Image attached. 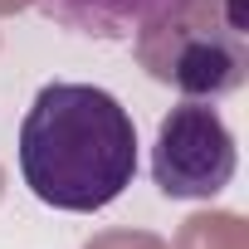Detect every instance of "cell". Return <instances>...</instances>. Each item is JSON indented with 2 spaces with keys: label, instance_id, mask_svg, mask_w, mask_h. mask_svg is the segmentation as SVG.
Returning <instances> with one entry per match:
<instances>
[{
  "label": "cell",
  "instance_id": "277c9868",
  "mask_svg": "<svg viewBox=\"0 0 249 249\" xmlns=\"http://www.w3.org/2000/svg\"><path fill=\"white\" fill-rule=\"evenodd\" d=\"M171 0H39V10L88 39H132L152 15H161Z\"/></svg>",
  "mask_w": 249,
  "mask_h": 249
},
{
  "label": "cell",
  "instance_id": "3957f363",
  "mask_svg": "<svg viewBox=\"0 0 249 249\" xmlns=\"http://www.w3.org/2000/svg\"><path fill=\"white\" fill-rule=\"evenodd\" d=\"M239 152H234V132L225 127V117L200 103L186 98L181 107H171L157 122V142H152V181L161 196L171 200H210L234 181Z\"/></svg>",
  "mask_w": 249,
  "mask_h": 249
},
{
  "label": "cell",
  "instance_id": "6da1fadb",
  "mask_svg": "<svg viewBox=\"0 0 249 249\" xmlns=\"http://www.w3.org/2000/svg\"><path fill=\"white\" fill-rule=\"evenodd\" d=\"M20 176L49 210L112 205L137 176L132 112L93 83H44L20 122Z\"/></svg>",
  "mask_w": 249,
  "mask_h": 249
},
{
  "label": "cell",
  "instance_id": "7a4b0ae2",
  "mask_svg": "<svg viewBox=\"0 0 249 249\" xmlns=\"http://www.w3.org/2000/svg\"><path fill=\"white\" fill-rule=\"evenodd\" d=\"M132 44L142 69L181 98L215 103L239 93L249 78L239 0H171L132 35Z\"/></svg>",
  "mask_w": 249,
  "mask_h": 249
}]
</instances>
